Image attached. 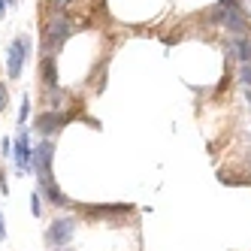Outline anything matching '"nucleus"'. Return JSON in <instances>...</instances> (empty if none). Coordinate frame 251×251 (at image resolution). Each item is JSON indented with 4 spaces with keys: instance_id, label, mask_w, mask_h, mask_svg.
Instances as JSON below:
<instances>
[{
    "instance_id": "nucleus-19",
    "label": "nucleus",
    "mask_w": 251,
    "mask_h": 251,
    "mask_svg": "<svg viewBox=\"0 0 251 251\" xmlns=\"http://www.w3.org/2000/svg\"><path fill=\"white\" fill-rule=\"evenodd\" d=\"M0 194H9V182H6V170H0Z\"/></svg>"
},
{
    "instance_id": "nucleus-7",
    "label": "nucleus",
    "mask_w": 251,
    "mask_h": 251,
    "mask_svg": "<svg viewBox=\"0 0 251 251\" xmlns=\"http://www.w3.org/2000/svg\"><path fill=\"white\" fill-rule=\"evenodd\" d=\"M51 164H55V142L40 139L37 146H33V176L37 178L51 176Z\"/></svg>"
},
{
    "instance_id": "nucleus-10",
    "label": "nucleus",
    "mask_w": 251,
    "mask_h": 251,
    "mask_svg": "<svg viewBox=\"0 0 251 251\" xmlns=\"http://www.w3.org/2000/svg\"><path fill=\"white\" fill-rule=\"evenodd\" d=\"M227 58L236 64H251V37H230L227 40Z\"/></svg>"
},
{
    "instance_id": "nucleus-20",
    "label": "nucleus",
    "mask_w": 251,
    "mask_h": 251,
    "mask_svg": "<svg viewBox=\"0 0 251 251\" xmlns=\"http://www.w3.org/2000/svg\"><path fill=\"white\" fill-rule=\"evenodd\" d=\"M0 242H6V218H3V212H0Z\"/></svg>"
},
{
    "instance_id": "nucleus-23",
    "label": "nucleus",
    "mask_w": 251,
    "mask_h": 251,
    "mask_svg": "<svg viewBox=\"0 0 251 251\" xmlns=\"http://www.w3.org/2000/svg\"><path fill=\"white\" fill-rule=\"evenodd\" d=\"M51 251H76V248H70V245H67V248H51Z\"/></svg>"
},
{
    "instance_id": "nucleus-24",
    "label": "nucleus",
    "mask_w": 251,
    "mask_h": 251,
    "mask_svg": "<svg viewBox=\"0 0 251 251\" xmlns=\"http://www.w3.org/2000/svg\"><path fill=\"white\" fill-rule=\"evenodd\" d=\"M248 3H251V0H248Z\"/></svg>"
},
{
    "instance_id": "nucleus-16",
    "label": "nucleus",
    "mask_w": 251,
    "mask_h": 251,
    "mask_svg": "<svg viewBox=\"0 0 251 251\" xmlns=\"http://www.w3.org/2000/svg\"><path fill=\"white\" fill-rule=\"evenodd\" d=\"M70 6V0H46V9H49V15H55V12H64Z\"/></svg>"
},
{
    "instance_id": "nucleus-13",
    "label": "nucleus",
    "mask_w": 251,
    "mask_h": 251,
    "mask_svg": "<svg viewBox=\"0 0 251 251\" xmlns=\"http://www.w3.org/2000/svg\"><path fill=\"white\" fill-rule=\"evenodd\" d=\"M30 94H22V100H19V127H25V124L30 121Z\"/></svg>"
},
{
    "instance_id": "nucleus-1",
    "label": "nucleus",
    "mask_w": 251,
    "mask_h": 251,
    "mask_svg": "<svg viewBox=\"0 0 251 251\" xmlns=\"http://www.w3.org/2000/svg\"><path fill=\"white\" fill-rule=\"evenodd\" d=\"M209 22L227 30V37H251V19L245 9V0L236 3H215L209 9Z\"/></svg>"
},
{
    "instance_id": "nucleus-5",
    "label": "nucleus",
    "mask_w": 251,
    "mask_h": 251,
    "mask_svg": "<svg viewBox=\"0 0 251 251\" xmlns=\"http://www.w3.org/2000/svg\"><path fill=\"white\" fill-rule=\"evenodd\" d=\"M70 121H73V112H67V109H43L33 118V130L43 139H51L55 133H61Z\"/></svg>"
},
{
    "instance_id": "nucleus-18",
    "label": "nucleus",
    "mask_w": 251,
    "mask_h": 251,
    "mask_svg": "<svg viewBox=\"0 0 251 251\" xmlns=\"http://www.w3.org/2000/svg\"><path fill=\"white\" fill-rule=\"evenodd\" d=\"M6 91H9V82H0V112H6Z\"/></svg>"
},
{
    "instance_id": "nucleus-14",
    "label": "nucleus",
    "mask_w": 251,
    "mask_h": 251,
    "mask_svg": "<svg viewBox=\"0 0 251 251\" xmlns=\"http://www.w3.org/2000/svg\"><path fill=\"white\" fill-rule=\"evenodd\" d=\"M236 82L245 88V91H251V64H239L236 67Z\"/></svg>"
},
{
    "instance_id": "nucleus-3",
    "label": "nucleus",
    "mask_w": 251,
    "mask_h": 251,
    "mask_svg": "<svg viewBox=\"0 0 251 251\" xmlns=\"http://www.w3.org/2000/svg\"><path fill=\"white\" fill-rule=\"evenodd\" d=\"M30 58H33V40L27 37V33H22V37H15L6 46V79L19 82Z\"/></svg>"
},
{
    "instance_id": "nucleus-22",
    "label": "nucleus",
    "mask_w": 251,
    "mask_h": 251,
    "mask_svg": "<svg viewBox=\"0 0 251 251\" xmlns=\"http://www.w3.org/2000/svg\"><path fill=\"white\" fill-rule=\"evenodd\" d=\"M15 3H19V0H6V6H9V9H15Z\"/></svg>"
},
{
    "instance_id": "nucleus-17",
    "label": "nucleus",
    "mask_w": 251,
    "mask_h": 251,
    "mask_svg": "<svg viewBox=\"0 0 251 251\" xmlns=\"http://www.w3.org/2000/svg\"><path fill=\"white\" fill-rule=\"evenodd\" d=\"M0 157H3V160L12 157V142H9V136H0Z\"/></svg>"
},
{
    "instance_id": "nucleus-11",
    "label": "nucleus",
    "mask_w": 251,
    "mask_h": 251,
    "mask_svg": "<svg viewBox=\"0 0 251 251\" xmlns=\"http://www.w3.org/2000/svg\"><path fill=\"white\" fill-rule=\"evenodd\" d=\"M40 79H43V88H58V58L51 51H43L40 58Z\"/></svg>"
},
{
    "instance_id": "nucleus-12",
    "label": "nucleus",
    "mask_w": 251,
    "mask_h": 251,
    "mask_svg": "<svg viewBox=\"0 0 251 251\" xmlns=\"http://www.w3.org/2000/svg\"><path fill=\"white\" fill-rule=\"evenodd\" d=\"M43 100H46V109H67V91L61 85L58 88H46Z\"/></svg>"
},
{
    "instance_id": "nucleus-6",
    "label": "nucleus",
    "mask_w": 251,
    "mask_h": 251,
    "mask_svg": "<svg viewBox=\"0 0 251 251\" xmlns=\"http://www.w3.org/2000/svg\"><path fill=\"white\" fill-rule=\"evenodd\" d=\"M12 164H15V173L19 176L33 173V146H30V130L27 127H19V133L12 139Z\"/></svg>"
},
{
    "instance_id": "nucleus-21",
    "label": "nucleus",
    "mask_w": 251,
    "mask_h": 251,
    "mask_svg": "<svg viewBox=\"0 0 251 251\" xmlns=\"http://www.w3.org/2000/svg\"><path fill=\"white\" fill-rule=\"evenodd\" d=\"M9 12V6H6V0H0V15H6Z\"/></svg>"
},
{
    "instance_id": "nucleus-4",
    "label": "nucleus",
    "mask_w": 251,
    "mask_h": 251,
    "mask_svg": "<svg viewBox=\"0 0 251 251\" xmlns=\"http://www.w3.org/2000/svg\"><path fill=\"white\" fill-rule=\"evenodd\" d=\"M79 233V218L76 215H55V218L49 221L43 239L49 248H67L70 242H73V236Z\"/></svg>"
},
{
    "instance_id": "nucleus-2",
    "label": "nucleus",
    "mask_w": 251,
    "mask_h": 251,
    "mask_svg": "<svg viewBox=\"0 0 251 251\" xmlns=\"http://www.w3.org/2000/svg\"><path fill=\"white\" fill-rule=\"evenodd\" d=\"M73 30H76V25H73V19H70L67 12L49 15L46 25H43V51H51V55L61 51L67 46V40L73 37Z\"/></svg>"
},
{
    "instance_id": "nucleus-9",
    "label": "nucleus",
    "mask_w": 251,
    "mask_h": 251,
    "mask_svg": "<svg viewBox=\"0 0 251 251\" xmlns=\"http://www.w3.org/2000/svg\"><path fill=\"white\" fill-rule=\"evenodd\" d=\"M79 212H85V215H91V218H124V215H133V206L130 203H100V206H79Z\"/></svg>"
},
{
    "instance_id": "nucleus-8",
    "label": "nucleus",
    "mask_w": 251,
    "mask_h": 251,
    "mask_svg": "<svg viewBox=\"0 0 251 251\" xmlns=\"http://www.w3.org/2000/svg\"><path fill=\"white\" fill-rule=\"evenodd\" d=\"M37 191L43 194V200H46V203H51L55 209H70V206H73V203H70V197L61 191V185H58V178H55V176L37 178Z\"/></svg>"
},
{
    "instance_id": "nucleus-15",
    "label": "nucleus",
    "mask_w": 251,
    "mask_h": 251,
    "mask_svg": "<svg viewBox=\"0 0 251 251\" xmlns=\"http://www.w3.org/2000/svg\"><path fill=\"white\" fill-rule=\"evenodd\" d=\"M30 212H33V218H40V215H43V194L40 191L30 194Z\"/></svg>"
}]
</instances>
